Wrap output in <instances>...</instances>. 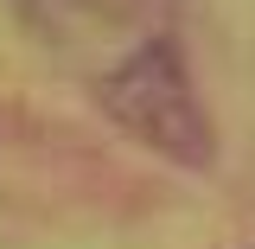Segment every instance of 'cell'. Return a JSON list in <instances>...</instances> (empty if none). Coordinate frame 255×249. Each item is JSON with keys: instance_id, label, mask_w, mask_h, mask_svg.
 <instances>
[{"instance_id": "cell-1", "label": "cell", "mask_w": 255, "mask_h": 249, "mask_svg": "<svg viewBox=\"0 0 255 249\" xmlns=\"http://www.w3.org/2000/svg\"><path fill=\"white\" fill-rule=\"evenodd\" d=\"M96 102L109 109V122L134 134L140 147L179 160V166H211L217 160V134H211V115L204 102L191 96L185 58L172 38H153L140 45L134 58H122L102 83H96Z\"/></svg>"}]
</instances>
